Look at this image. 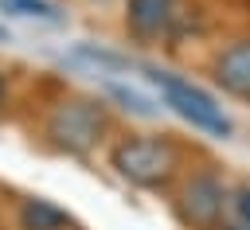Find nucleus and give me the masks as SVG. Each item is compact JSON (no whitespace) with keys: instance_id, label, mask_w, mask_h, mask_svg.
<instances>
[{"instance_id":"f257e3e1","label":"nucleus","mask_w":250,"mask_h":230,"mask_svg":"<svg viewBox=\"0 0 250 230\" xmlns=\"http://www.w3.org/2000/svg\"><path fill=\"white\" fill-rule=\"evenodd\" d=\"M113 168L121 179H129L133 187H145V191H160L176 179L180 164H184V152L176 140L168 136H125L113 144Z\"/></svg>"},{"instance_id":"f03ea898","label":"nucleus","mask_w":250,"mask_h":230,"mask_svg":"<svg viewBox=\"0 0 250 230\" xmlns=\"http://www.w3.org/2000/svg\"><path fill=\"white\" fill-rule=\"evenodd\" d=\"M148 82L160 90L164 105H172L191 129H199V133H207V136H219V140H227V136L234 133V125H230V117L223 113V105H219L207 90H199L195 82H184V78L172 74V70H148Z\"/></svg>"},{"instance_id":"7ed1b4c3","label":"nucleus","mask_w":250,"mask_h":230,"mask_svg":"<svg viewBox=\"0 0 250 230\" xmlns=\"http://www.w3.org/2000/svg\"><path fill=\"white\" fill-rule=\"evenodd\" d=\"M105 133V109L98 101H86V97H66L51 109L47 117V136L55 148L70 152V156H82L90 152Z\"/></svg>"},{"instance_id":"20e7f679","label":"nucleus","mask_w":250,"mask_h":230,"mask_svg":"<svg viewBox=\"0 0 250 230\" xmlns=\"http://www.w3.org/2000/svg\"><path fill=\"white\" fill-rule=\"evenodd\" d=\"M227 207H230V191L215 168L191 172L180 187V199H176V214L188 230H215L223 222Z\"/></svg>"},{"instance_id":"39448f33","label":"nucleus","mask_w":250,"mask_h":230,"mask_svg":"<svg viewBox=\"0 0 250 230\" xmlns=\"http://www.w3.org/2000/svg\"><path fill=\"white\" fill-rule=\"evenodd\" d=\"M211 74H215V86H219L223 94L250 101V39L227 43V47L215 55Z\"/></svg>"},{"instance_id":"423d86ee","label":"nucleus","mask_w":250,"mask_h":230,"mask_svg":"<svg viewBox=\"0 0 250 230\" xmlns=\"http://www.w3.org/2000/svg\"><path fill=\"white\" fill-rule=\"evenodd\" d=\"M176 16H180L176 12V0H129V8H125V23L141 39L164 35L176 23Z\"/></svg>"},{"instance_id":"0eeeda50","label":"nucleus","mask_w":250,"mask_h":230,"mask_svg":"<svg viewBox=\"0 0 250 230\" xmlns=\"http://www.w3.org/2000/svg\"><path fill=\"white\" fill-rule=\"evenodd\" d=\"M20 226L23 230H66L70 218H66V211H59L47 199H27L20 207Z\"/></svg>"},{"instance_id":"6e6552de","label":"nucleus","mask_w":250,"mask_h":230,"mask_svg":"<svg viewBox=\"0 0 250 230\" xmlns=\"http://www.w3.org/2000/svg\"><path fill=\"white\" fill-rule=\"evenodd\" d=\"M105 94L113 97V101H121V109H129V113H137V117H156V105L141 94V90H129V86H117V82H109L105 86Z\"/></svg>"},{"instance_id":"1a4fd4ad","label":"nucleus","mask_w":250,"mask_h":230,"mask_svg":"<svg viewBox=\"0 0 250 230\" xmlns=\"http://www.w3.org/2000/svg\"><path fill=\"white\" fill-rule=\"evenodd\" d=\"M0 8H4V12H16V16L43 19V23H59L55 4H47V0H0Z\"/></svg>"},{"instance_id":"9d476101","label":"nucleus","mask_w":250,"mask_h":230,"mask_svg":"<svg viewBox=\"0 0 250 230\" xmlns=\"http://www.w3.org/2000/svg\"><path fill=\"white\" fill-rule=\"evenodd\" d=\"M230 211H234V218L242 226H250V183H242V187L230 191Z\"/></svg>"},{"instance_id":"9b49d317","label":"nucleus","mask_w":250,"mask_h":230,"mask_svg":"<svg viewBox=\"0 0 250 230\" xmlns=\"http://www.w3.org/2000/svg\"><path fill=\"white\" fill-rule=\"evenodd\" d=\"M215 230H250V226H242V222H238V218H234V222H219V226H215Z\"/></svg>"},{"instance_id":"f8f14e48","label":"nucleus","mask_w":250,"mask_h":230,"mask_svg":"<svg viewBox=\"0 0 250 230\" xmlns=\"http://www.w3.org/2000/svg\"><path fill=\"white\" fill-rule=\"evenodd\" d=\"M4 101H8V82H4V74H0V109H4Z\"/></svg>"},{"instance_id":"ddd939ff","label":"nucleus","mask_w":250,"mask_h":230,"mask_svg":"<svg viewBox=\"0 0 250 230\" xmlns=\"http://www.w3.org/2000/svg\"><path fill=\"white\" fill-rule=\"evenodd\" d=\"M0 39H4V27H0Z\"/></svg>"}]
</instances>
